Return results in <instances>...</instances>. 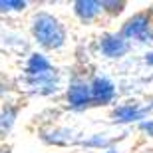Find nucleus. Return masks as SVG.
Here are the masks:
<instances>
[{
  "label": "nucleus",
  "mask_w": 153,
  "mask_h": 153,
  "mask_svg": "<svg viewBox=\"0 0 153 153\" xmlns=\"http://www.w3.org/2000/svg\"><path fill=\"white\" fill-rule=\"evenodd\" d=\"M32 34H34L36 42L44 48H60L66 40V30L60 24L58 18H54L48 12H40L34 16V22H32Z\"/></svg>",
  "instance_id": "nucleus-1"
},
{
  "label": "nucleus",
  "mask_w": 153,
  "mask_h": 153,
  "mask_svg": "<svg viewBox=\"0 0 153 153\" xmlns=\"http://www.w3.org/2000/svg\"><path fill=\"white\" fill-rule=\"evenodd\" d=\"M149 16L147 14H135L131 16L127 22L123 24V28L119 34L125 40H139V42H151L153 34H151V26H149Z\"/></svg>",
  "instance_id": "nucleus-2"
},
{
  "label": "nucleus",
  "mask_w": 153,
  "mask_h": 153,
  "mask_svg": "<svg viewBox=\"0 0 153 153\" xmlns=\"http://www.w3.org/2000/svg\"><path fill=\"white\" fill-rule=\"evenodd\" d=\"M129 50L127 40L121 34H105L100 38V52L108 58H121Z\"/></svg>",
  "instance_id": "nucleus-3"
},
{
  "label": "nucleus",
  "mask_w": 153,
  "mask_h": 153,
  "mask_svg": "<svg viewBox=\"0 0 153 153\" xmlns=\"http://www.w3.org/2000/svg\"><path fill=\"white\" fill-rule=\"evenodd\" d=\"M90 102H91L90 85L85 84V82H79V79L72 82L70 88H68V103L70 105H72L74 109H82V108H85Z\"/></svg>",
  "instance_id": "nucleus-4"
},
{
  "label": "nucleus",
  "mask_w": 153,
  "mask_h": 153,
  "mask_svg": "<svg viewBox=\"0 0 153 153\" xmlns=\"http://www.w3.org/2000/svg\"><path fill=\"white\" fill-rule=\"evenodd\" d=\"M91 90V102L96 103H109L115 97V85L109 82L108 78H94V82L90 84Z\"/></svg>",
  "instance_id": "nucleus-5"
},
{
  "label": "nucleus",
  "mask_w": 153,
  "mask_h": 153,
  "mask_svg": "<svg viewBox=\"0 0 153 153\" xmlns=\"http://www.w3.org/2000/svg\"><path fill=\"white\" fill-rule=\"evenodd\" d=\"M147 109L139 108L135 103H123V105H117V108L111 111V117L114 121H119V123H129V121H135V119H143Z\"/></svg>",
  "instance_id": "nucleus-6"
},
{
  "label": "nucleus",
  "mask_w": 153,
  "mask_h": 153,
  "mask_svg": "<svg viewBox=\"0 0 153 153\" xmlns=\"http://www.w3.org/2000/svg\"><path fill=\"white\" fill-rule=\"evenodd\" d=\"M56 70H52V64L48 62V58L42 56V54H32L26 64V74L28 78H38V76H44V74H52Z\"/></svg>",
  "instance_id": "nucleus-7"
},
{
  "label": "nucleus",
  "mask_w": 153,
  "mask_h": 153,
  "mask_svg": "<svg viewBox=\"0 0 153 153\" xmlns=\"http://www.w3.org/2000/svg\"><path fill=\"white\" fill-rule=\"evenodd\" d=\"M74 12L78 14L79 20L90 22L102 12V2H91V0H78L74 4Z\"/></svg>",
  "instance_id": "nucleus-8"
},
{
  "label": "nucleus",
  "mask_w": 153,
  "mask_h": 153,
  "mask_svg": "<svg viewBox=\"0 0 153 153\" xmlns=\"http://www.w3.org/2000/svg\"><path fill=\"white\" fill-rule=\"evenodd\" d=\"M16 115H18V108H16V105L6 103L4 108L0 109V135H6V133L12 129Z\"/></svg>",
  "instance_id": "nucleus-9"
},
{
  "label": "nucleus",
  "mask_w": 153,
  "mask_h": 153,
  "mask_svg": "<svg viewBox=\"0 0 153 153\" xmlns=\"http://www.w3.org/2000/svg\"><path fill=\"white\" fill-rule=\"evenodd\" d=\"M123 2H102V10H108L109 14H119L123 10Z\"/></svg>",
  "instance_id": "nucleus-10"
},
{
  "label": "nucleus",
  "mask_w": 153,
  "mask_h": 153,
  "mask_svg": "<svg viewBox=\"0 0 153 153\" xmlns=\"http://www.w3.org/2000/svg\"><path fill=\"white\" fill-rule=\"evenodd\" d=\"M26 2H0V10L2 12H10V10H24Z\"/></svg>",
  "instance_id": "nucleus-11"
},
{
  "label": "nucleus",
  "mask_w": 153,
  "mask_h": 153,
  "mask_svg": "<svg viewBox=\"0 0 153 153\" xmlns=\"http://www.w3.org/2000/svg\"><path fill=\"white\" fill-rule=\"evenodd\" d=\"M84 145H96V147H103V145H108V139L105 137H94V139H90V141H84Z\"/></svg>",
  "instance_id": "nucleus-12"
},
{
  "label": "nucleus",
  "mask_w": 153,
  "mask_h": 153,
  "mask_svg": "<svg viewBox=\"0 0 153 153\" xmlns=\"http://www.w3.org/2000/svg\"><path fill=\"white\" fill-rule=\"evenodd\" d=\"M139 129L145 131V133H149V135L153 137V119H145V121H141V123H139Z\"/></svg>",
  "instance_id": "nucleus-13"
},
{
  "label": "nucleus",
  "mask_w": 153,
  "mask_h": 153,
  "mask_svg": "<svg viewBox=\"0 0 153 153\" xmlns=\"http://www.w3.org/2000/svg\"><path fill=\"white\" fill-rule=\"evenodd\" d=\"M145 62H147L149 66H153V52H151V54H147V56H145Z\"/></svg>",
  "instance_id": "nucleus-14"
},
{
  "label": "nucleus",
  "mask_w": 153,
  "mask_h": 153,
  "mask_svg": "<svg viewBox=\"0 0 153 153\" xmlns=\"http://www.w3.org/2000/svg\"><path fill=\"white\" fill-rule=\"evenodd\" d=\"M0 153H10V149L6 147V149H0Z\"/></svg>",
  "instance_id": "nucleus-15"
},
{
  "label": "nucleus",
  "mask_w": 153,
  "mask_h": 153,
  "mask_svg": "<svg viewBox=\"0 0 153 153\" xmlns=\"http://www.w3.org/2000/svg\"><path fill=\"white\" fill-rule=\"evenodd\" d=\"M103 153H117V151H114V149H108V151H103Z\"/></svg>",
  "instance_id": "nucleus-16"
}]
</instances>
